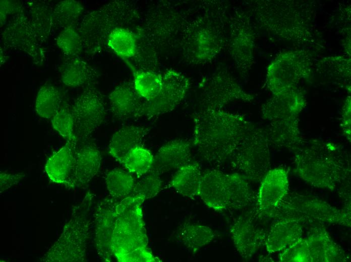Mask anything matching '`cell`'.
I'll list each match as a JSON object with an SVG mask.
<instances>
[{
	"label": "cell",
	"mask_w": 351,
	"mask_h": 262,
	"mask_svg": "<svg viewBox=\"0 0 351 262\" xmlns=\"http://www.w3.org/2000/svg\"><path fill=\"white\" fill-rule=\"evenodd\" d=\"M131 195L122 199L111 195L99 201L94 213L95 243L106 261H156L149 250L141 205Z\"/></svg>",
	"instance_id": "6da1fadb"
},
{
	"label": "cell",
	"mask_w": 351,
	"mask_h": 262,
	"mask_svg": "<svg viewBox=\"0 0 351 262\" xmlns=\"http://www.w3.org/2000/svg\"><path fill=\"white\" fill-rule=\"evenodd\" d=\"M193 144L212 165L229 161L237 147L255 125L244 116L219 109H202L194 116Z\"/></svg>",
	"instance_id": "7a4b0ae2"
},
{
	"label": "cell",
	"mask_w": 351,
	"mask_h": 262,
	"mask_svg": "<svg viewBox=\"0 0 351 262\" xmlns=\"http://www.w3.org/2000/svg\"><path fill=\"white\" fill-rule=\"evenodd\" d=\"M294 172L311 185L333 189L348 167L345 154L337 145L312 141L296 151Z\"/></svg>",
	"instance_id": "3957f363"
},
{
	"label": "cell",
	"mask_w": 351,
	"mask_h": 262,
	"mask_svg": "<svg viewBox=\"0 0 351 262\" xmlns=\"http://www.w3.org/2000/svg\"><path fill=\"white\" fill-rule=\"evenodd\" d=\"M135 6L129 2L115 1L85 16L77 28L88 53L95 54L106 45L111 32L137 19Z\"/></svg>",
	"instance_id": "277c9868"
},
{
	"label": "cell",
	"mask_w": 351,
	"mask_h": 262,
	"mask_svg": "<svg viewBox=\"0 0 351 262\" xmlns=\"http://www.w3.org/2000/svg\"><path fill=\"white\" fill-rule=\"evenodd\" d=\"M88 199L75 207L60 237L41 258L43 261H83L89 237L90 218Z\"/></svg>",
	"instance_id": "5b68a950"
},
{
	"label": "cell",
	"mask_w": 351,
	"mask_h": 262,
	"mask_svg": "<svg viewBox=\"0 0 351 262\" xmlns=\"http://www.w3.org/2000/svg\"><path fill=\"white\" fill-rule=\"evenodd\" d=\"M268 145L265 130L255 125L234 151L231 167L248 180L261 181L270 167Z\"/></svg>",
	"instance_id": "8992f818"
},
{
	"label": "cell",
	"mask_w": 351,
	"mask_h": 262,
	"mask_svg": "<svg viewBox=\"0 0 351 262\" xmlns=\"http://www.w3.org/2000/svg\"><path fill=\"white\" fill-rule=\"evenodd\" d=\"M310 60L300 51L280 54L267 70L266 83L273 94L296 87L300 81L307 79L311 73Z\"/></svg>",
	"instance_id": "52a82bcc"
},
{
	"label": "cell",
	"mask_w": 351,
	"mask_h": 262,
	"mask_svg": "<svg viewBox=\"0 0 351 262\" xmlns=\"http://www.w3.org/2000/svg\"><path fill=\"white\" fill-rule=\"evenodd\" d=\"M71 110L77 139L87 138L98 128L104 119L103 97L97 89L87 87L77 97Z\"/></svg>",
	"instance_id": "ba28073f"
},
{
	"label": "cell",
	"mask_w": 351,
	"mask_h": 262,
	"mask_svg": "<svg viewBox=\"0 0 351 262\" xmlns=\"http://www.w3.org/2000/svg\"><path fill=\"white\" fill-rule=\"evenodd\" d=\"M5 47L24 52L37 64L43 62L44 54L30 23L23 10L15 14L2 34Z\"/></svg>",
	"instance_id": "9c48e42d"
},
{
	"label": "cell",
	"mask_w": 351,
	"mask_h": 262,
	"mask_svg": "<svg viewBox=\"0 0 351 262\" xmlns=\"http://www.w3.org/2000/svg\"><path fill=\"white\" fill-rule=\"evenodd\" d=\"M277 209L297 219L306 218L327 223L350 224V217L325 202L313 198L297 196L281 202ZM285 218V217H284Z\"/></svg>",
	"instance_id": "30bf717a"
},
{
	"label": "cell",
	"mask_w": 351,
	"mask_h": 262,
	"mask_svg": "<svg viewBox=\"0 0 351 262\" xmlns=\"http://www.w3.org/2000/svg\"><path fill=\"white\" fill-rule=\"evenodd\" d=\"M189 88L188 80L174 71L163 75V86L151 101L144 100L141 116L154 117L173 109L183 99Z\"/></svg>",
	"instance_id": "8fae6325"
},
{
	"label": "cell",
	"mask_w": 351,
	"mask_h": 262,
	"mask_svg": "<svg viewBox=\"0 0 351 262\" xmlns=\"http://www.w3.org/2000/svg\"><path fill=\"white\" fill-rule=\"evenodd\" d=\"M236 99L251 101L253 97L245 92L232 78L216 76L210 78L202 86L201 102L203 109H219Z\"/></svg>",
	"instance_id": "7c38bea8"
},
{
	"label": "cell",
	"mask_w": 351,
	"mask_h": 262,
	"mask_svg": "<svg viewBox=\"0 0 351 262\" xmlns=\"http://www.w3.org/2000/svg\"><path fill=\"white\" fill-rule=\"evenodd\" d=\"M288 176L283 167L269 170L261 180L257 205L263 215H273L288 190Z\"/></svg>",
	"instance_id": "4fadbf2b"
},
{
	"label": "cell",
	"mask_w": 351,
	"mask_h": 262,
	"mask_svg": "<svg viewBox=\"0 0 351 262\" xmlns=\"http://www.w3.org/2000/svg\"><path fill=\"white\" fill-rule=\"evenodd\" d=\"M305 97L297 87L273 94L262 108L264 119L270 121L284 118L298 117L305 108Z\"/></svg>",
	"instance_id": "5bb4252c"
},
{
	"label": "cell",
	"mask_w": 351,
	"mask_h": 262,
	"mask_svg": "<svg viewBox=\"0 0 351 262\" xmlns=\"http://www.w3.org/2000/svg\"><path fill=\"white\" fill-rule=\"evenodd\" d=\"M77 142L67 141L48 159L45 170L52 182L73 187Z\"/></svg>",
	"instance_id": "9a60e30c"
},
{
	"label": "cell",
	"mask_w": 351,
	"mask_h": 262,
	"mask_svg": "<svg viewBox=\"0 0 351 262\" xmlns=\"http://www.w3.org/2000/svg\"><path fill=\"white\" fill-rule=\"evenodd\" d=\"M230 233L237 251L246 259L255 254L266 238L262 229L244 217H240L231 224Z\"/></svg>",
	"instance_id": "2e32d148"
},
{
	"label": "cell",
	"mask_w": 351,
	"mask_h": 262,
	"mask_svg": "<svg viewBox=\"0 0 351 262\" xmlns=\"http://www.w3.org/2000/svg\"><path fill=\"white\" fill-rule=\"evenodd\" d=\"M108 99L111 111L119 119L141 117L143 99L136 91L133 83H125L115 87Z\"/></svg>",
	"instance_id": "e0dca14e"
},
{
	"label": "cell",
	"mask_w": 351,
	"mask_h": 262,
	"mask_svg": "<svg viewBox=\"0 0 351 262\" xmlns=\"http://www.w3.org/2000/svg\"><path fill=\"white\" fill-rule=\"evenodd\" d=\"M191 145L183 140H174L162 145L154 156L152 170L159 174L179 169L190 163Z\"/></svg>",
	"instance_id": "ac0fdd59"
},
{
	"label": "cell",
	"mask_w": 351,
	"mask_h": 262,
	"mask_svg": "<svg viewBox=\"0 0 351 262\" xmlns=\"http://www.w3.org/2000/svg\"><path fill=\"white\" fill-rule=\"evenodd\" d=\"M225 175L217 170H208L201 178L198 195L209 208L216 211L227 209Z\"/></svg>",
	"instance_id": "d6986e66"
},
{
	"label": "cell",
	"mask_w": 351,
	"mask_h": 262,
	"mask_svg": "<svg viewBox=\"0 0 351 262\" xmlns=\"http://www.w3.org/2000/svg\"><path fill=\"white\" fill-rule=\"evenodd\" d=\"M264 130L269 143L278 147L296 151L305 143L300 130L298 117L271 121Z\"/></svg>",
	"instance_id": "ffe728a7"
},
{
	"label": "cell",
	"mask_w": 351,
	"mask_h": 262,
	"mask_svg": "<svg viewBox=\"0 0 351 262\" xmlns=\"http://www.w3.org/2000/svg\"><path fill=\"white\" fill-rule=\"evenodd\" d=\"M312 261H345L346 255L323 228L314 229L307 239Z\"/></svg>",
	"instance_id": "44dd1931"
},
{
	"label": "cell",
	"mask_w": 351,
	"mask_h": 262,
	"mask_svg": "<svg viewBox=\"0 0 351 262\" xmlns=\"http://www.w3.org/2000/svg\"><path fill=\"white\" fill-rule=\"evenodd\" d=\"M302 234V227L298 220L283 218L272 226L264 244L269 253L277 252L301 238Z\"/></svg>",
	"instance_id": "7402d4cb"
},
{
	"label": "cell",
	"mask_w": 351,
	"mask_h": 262,
	"mask_svg": "<svg viewBox=\"0 0 351 262\" xmlns=\"http://www.w3.org/2000/svg\"><path fill=\"white\" fill-rule=\"evenodd\" d=\"M149 129L142 126L129 125L116 131L111 137L108 152L120 163L135 147L142 146Z\"/></svg>",
	"instance_id": "603a6c76"
},
{
	"label": "cell",
	"mask_w": 351,
	"mask_h": 262,
	"mask_svg": "<svg viewBox=\"0 0 351 262\" xmlns=\"http://www.w3.org/2000/svg\"><path fill=\"white\" fill-rule=\"evenodd\" d=\"M60 73L63 83L71 88L90 86L97 81L98 71L77 57H69L62 64Z\"/></svg>",
	"instance_id": "cb8c5ba5"
},
{
	"label": "cell",
	"mask_w": 351,
	"mask_h": 262,
	"mask_svg": "<svg viewBox=\"0 0 351 262\" xmlns=\"http://www.w3.org/2000/svg\"><path fill=\"white\" fill-rule=\"evenodd\" d=\"M101 162L100 153L95 146L89 144L77 147L73 187L90 182L98 173Z\"/></svg>",
	"instance_id": "d4e9b609"
},
{
	"label": "cell",
	"mask_w": 351,
	"mask_h": 262,
	"mask_svg": "<svg viewBox=\"0 0 351 262\" xmlns=\"http://www.w3.org/2000/svg\"><path fill=\"white\" fill-rule=\"evenodd\" d=\"M225 187L227 209L239 210L254 201L253 191L247 178L241 173L226 174Z\"/></svg>",
	"instance_id": "484cf974"
},
{
	"label": "cell",
	"mask_w": 351,
	"mask_h": 262,
	"mask_svg": "<svg viewBox=\"0 0 351 262\" xmlns=\"http://www.w3.org/2000/svg\"><path fill=\"white\" fill-rule=\"evenodd\" d=\"M202 174L199 164L190 162L178 169L170 185L182 195L193 198L198 195Z\"/></svg>",
	"instance_id": "4316f807"
},
{
	"label": "cell",
	"mask_w": 351,
	"mask_h": 262,
	"mask_svg": "<svg viewBox=\"0 0 351 262\" xmlns=\"http://www.w3.org/2000/svg\"><path fill=\"white\" fill-rule=\"evenodd\" d=\"M106 45L126 62L136 56L138 39L136 34L127 28L119 27L109 34Z\"/></svg>",
	"instance_id": "83f0119b"
},
{
	"label": "cell",
	"mask_w": 351,
	"mask_h": 262,
	"mask_svg": "<svg viewBox=\"0 0 351 262\" xmlns=\"http://www.w3.org/2000/svg\"><path fill=\"white\" fill-rule=\"evenodd\" d=\"M29 14L30 23L41 44L48 38L53 24L52 7L47 2H31Z\"/></svg>",
	"instance_id": "f1b7e54d"
},
{
	"label": "cell",
	"mask_w": 351,
	"mask_h": 262,
	"mask_svg": "<svg viewBox=\"0 0 351 262\" xmlns=\"http://www.w3.org/2000/svg\"><path fill=\"white\" fill-rule=\"evenodd\" d=\"M134 74V86L138 94L145 100L154 99L163 86V75L152 71L131 68Z\"/></svg>",
	"instance_id": "f546056e"
},
{
	"label": "cell",
	"mask_w": 351,
	"mask_h": 262,
	"mask_svg": "<svg viewBox=\"0 0 351 262\" xmlns=\"http://www.w3.org/2000/svg\"><path fill=\"white\" fill-rule=\"evenodd\" d=\"M179 236L187 248L196 251L211 242L215 234L208 226L191 224L184 226L180 229Z\"/></svg>",
	"instance_id": "4dcf8cb0"
},
{
	"label": "cell",
	"mask_w": 351,
	"mask_h": 262,
	"mask_svg": "<svg viewBox=\"0 0 351 262\" xmlns=\"http://www.w3.org/2000/svg\"><path fill=\"white\" fill-rule=\"evenodd\" d=\"M62 97L59 90L50 85H44L39 89L35 102L37 113L44 118H52L62 106Z\"/></svg>",
	"instance_id": "1f68e13d"
},
{
	"label": "cell",
	"mask_w": 351,
	"mask_h": 262,
	"mask_svg": "<svg viewBox=\"0 0 351 262\" xmlns=\"http://www.w3.org/2000/svg\"><path fill=\"white\" fill-rule=\"evenodd\" d=\"M136 181L130 172L120 169L109 171L105 177V182L110 195L119 199L131 195Z\"/></svg>",
	"instance_id": "d6a6232c"
},
{
	"label": "cell",
	"mask_w": 351,
	"mask_h": 262,
	"mask_svg": "<svg viewBox=\"0 0 351 262\" xmlns=\"http://www.w3.org/2000/svg\"><path fill=\"white\" fill-rule=\"evenodd\" d=\"M154 161V156L151 152L139 146L132 149L121 164L129 172L141 176L152 169Z\"/></svg>",
	"instance_id": "836d02e7"
},
{
	"label": "cell",
	"mask_w": 351,
	"mask_h": 262,
	"mask_svg": "<svg viewBox=\"0 0 351 262\" xmlns=\"http://www.w3.org/2000/svg\"><path fill=\"white\" fill-rule=\"evenodd\" d=\"M83 11L78 1L67 0L57 3L53 10V24L64 29L73 27Z\"/></svg>",
	"instance_id": "e575fe53"
},
{
	"label": "cell",
	"mask_w": 351,
	"mask_h": 262,
	"mask_svg": "<svg viewBox=\"0 0 351 262\" xmlns=\"http://www.w3.org/2000/svg\"><path fill=\"white\" fill-rule=\"evenodd\" d=\"M136 181L131 194L141 202L156 196L161 190L162 182L159 174L151 170Z\"/></svg>",
	"instance_id": "d590c367"
},
{
	"label": "cell",
	"mask_w": 351,
	"mask_h": 262,
	"mask_svg": "<svg viewBox=\"0 0 351 262\" xmlns=\"http://www.w3.org/2000/svg\"><path fill=\"white\" fill-rule=\"evenodd\" d=\"M51 123L54 129L67 141L77 142L72 110L67 105H62L58 111L52 117Z\"/></svg>",
	"instance_id": "8d00e7d4"
},
{
	"label": "cell",
	"mask_w": 351,
	"mask_h": 262,
	"mask_svg": "<svg viewBox=\"0 0 351 262\" xmlns=\"http://www.w3.org/2000/svg\"><path fill=\"white\" fill-rule=\"evenodd\" d=\"M56 43L64 53L69 57L78 56L84 48L82 38L74 26L64 29L58 36Z\"/></svg>",
	"instance_id": "74e56055"
},
{
	"label": "cell",
	"mask_w": 351,
	"mask_h": 262,
	"mask_svg": "<svg viewBox=\"0 0 351 262\" xmlns=\"http://www.w3.org/2000/svg\"><path fill=\"white\" fill-rule=\"evenodd\" d=\"M283 262H312L307 239L300 238L288 246L279 255Z\"/></svg>",
	"instance_id": "f35d334b"
},
{
	"label": "cell",
	"mask_w": 351,
	"mask_h": 262,
	"mask_svg": "<svg viewBox=\"0 0 351 262\" xmlns=\"http://www.w3.org/2000/svg\"><path fill=\"white\" fill-rule=\"evenodd\" d=\"M26 175L24 173H0V188L1 193L17 184L21 180L25 178Z\"/></svg>",
	"instance_id": "ab89813d"
},
{
	"label": "cell",
	"mask_w": 351,
	"mask_h": 262,
	"mask_svg": "<svg viewBox=\"0 0 351 262\" xmlns=\"http://www.w3.org/2000/svg\"><path fill=\"white\" fill-rule=\"evenodd\" d=\"M23 10L22 5L19 3L12 2L10 1H1V23H5L7 16L13 13L16 14Z\"/></svg>",
	"instance_id": "60d3db41"
},
{
	"label": "cell",
	"mask_w": 351,
	"mask_h": 262,
	"mask_svg": "<svg viewBox=\"0 0 351 262\" xmlns=\"http://www.w3.org/2000/svg\"><path fill=\"white\" fill-rule=\"evenodd\" d=\"M341 126L344 135L350 140V98L348 97L343 106Z\"/></svg>",
	"instance_id": "b9f144b4"
}]
</instances>
